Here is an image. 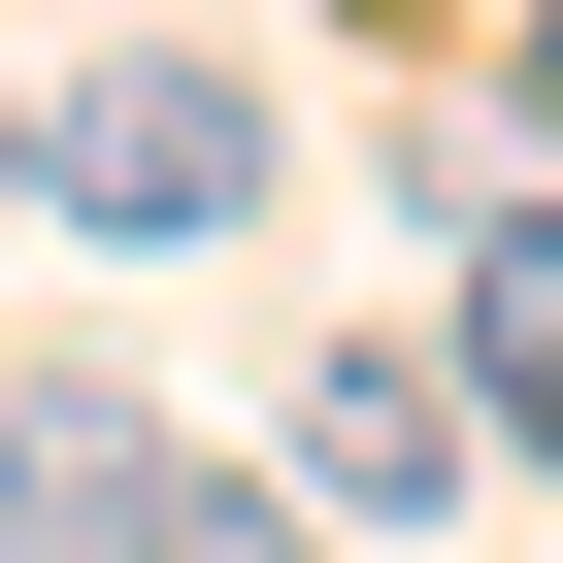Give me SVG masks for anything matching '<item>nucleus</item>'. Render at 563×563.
<instances>
[{
  "label": "nucleus",
  "instance_id": "nucleus-1",
  "mask_svg": "<svg viewBox=\"0 0 563 563\" xmlns=\"http://www.w3.org/2000/svg\"><path fill=\"white\" fill-rule=\"evenodd\" d=\"M265 199V67H199V34H133L100 100H34V232H133V265H199Z\"/></svg>",
  "mask_w": 563,
  "mask_h": 563
},
{
  "label": "nucleus",
  "instance_id": "nucleus-2",
  "mask_svg": "<svg viewBox=\"0 0 563 563\" xmlns=\"http://www.w3.org/2000/svg\"><path fill=\"white\" fill-rule=\"evenodd\" d=\"M0 563H265V497L166 398H0Z\"/></svg>",
  "mask_w": 563,
  "mask_h": 563
},
{
  "label": "nucleus",
  "instance_id": "nucleus-3",
  "mask_svg": "<svg viewBox=\"0 0 563 563\" xmlns=\"http://www.w3.org/2000/svg\"><path fill=\"white\" fill-rule=\"evenodd\" d=\"M464 497H497L464 365H299V530H464Z\"/></svg>",
  "mask_w": 563,
  "mask_h": 563
},
{
  "label": "nucleus",
  "instance_id": "nucleus-4",
  "mask_svg": "<svg viewBox=\"0 0 563 563\" xmlns=\"http://www.w3.org/2000/svg\"><path fill=\"white\" fill-rule=\"evenodd\" d=\"M431 365H464L497 464H563V199H464V332H431Z\"/></svg>",
  "mask_w": 563,
  "mask_h": 563
},
{
  "label": "nucleus",
  "instance_id": "nucleus-5",
  "mask_svg": "<svg viewBox=\"0 0 563 563\" xmlns=\"http://www.w3.org/2000/svg\"><path fill=\"white\" fill-rule=\"evenodd\" d=\"M0 232H34V100H0Z\"/></svg>",
  "mask_w": 563,
  "mask_h": 563
},
{
  "label": "nucleus",
  "instance_id": "nucleus-6",
  "mask_svg": "<svg viewBox=\"0 0 563 563\" xmlns=\"http://www.w3.org/2000/svg\"><path fill=\"white\" fill-rule=\"evenodd\" d=\"M530 100H563V0H530Z\"/></svg>",
  "mask_w": 563,
  "mask_h": 563
}]
</instances>
